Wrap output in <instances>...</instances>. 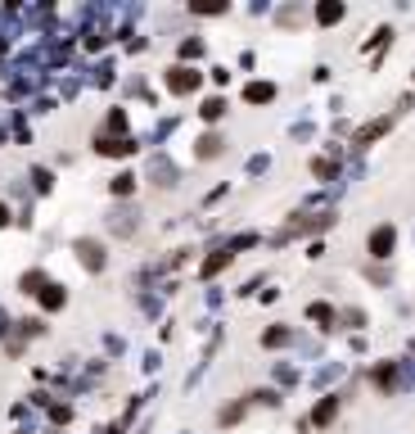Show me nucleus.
Masks as SVG:
<instances>
[{
    "instance_id": "obj_1",
    "label": "nucleus",
    "mask_w": 415,
    "mask_h": 434,
    "mask_svg": "<svg viewBox=\"0 0 415 434\" xmlns=\"http://www.w3.org/2000/svg\"><path fill=\"white\" fill-rule=\"evenodd\" d=\"M393 245H398V231L393 226H375L370 231V258H388Z\"/></svg>"
},
{
    "instance_id": "obj_2",
    "label": "nucleus",
    "mask_w": 415,
    "mask_h": 434,
    "mask_svg": "<svg viewBox=\"0 0 415 434\" xmlns=\"http://www.w3.org/2000/svg\"><path fill=\"white\" fill-rule=\"evenodd\" d=\"M167 86H172V91H195L199 73L195 68H176V73H167Z\"/></svg>"
},
{
    "instance_id": "obj_3",
    "label": "nucleus",
    "mask_w": 415,
    "mask_h": 434,
    "mask_svg": "<svg viewBox=\"0 0 415 434\" xmlns=\"http://www.w3.org/2000/svg\"><path fill=\"white\" fill-rule=\"evenodd\" d=\"M334 412H339V398H325L321 407L312 412V421H316V426H330V421H334Z\"/></svg>"
},
{
    "instance_id": "obj_4",
    "label": "nucleus",
    "mask_w": 415,
    "mask_h": 434,
    "mask_svg": "<svg viewBox=\"0 0 415 434\" xmlns=\"http://www.w3.org/2000/svg\"><path fill=\"white\" fill-rule=\"evenodd\" d=\"M384 131H388V118H379V122H370V127H361V131H356V145H365V140L384 136Z\"/></svg>"
},
{
    "instance_id": "obj_5",
    "label": "nucleus",
    "mask_w": 415,
    "mask_h": 434,
    "mask_svg": "<svg viewBox=\"0 0 415 434\" xmlns=\"http://www.w3.org/2000/svg\"><path fill=\"white\" fill-rule=\"evenodd\" d=\"M77 249H82L86 267H104V254H95V245H91V240H82V245H77Z\"/></svg>"
},
{
    "instance_id": "obj_6",
    "label": "nucleus",
    "mask_w": 415,
    "mask_h": 434,
    "mask_svg": "<svg viewBox=\"0 0 415 434\" xmlns=\"http://www.w3.org/2000/svg\"><path fill=\"white\" fill-rule=\"evenodd\" d=\"M316 18H321V23H339V18H343V5H321V9H316Z\"/></svg>"
},
{
    "instance_id": "obj_7",
    "label": "nucleus",
    "mask_w": 415,
    "mask_h": 434,
    "mask_svg": "<svg viewBox=\"0 0 415 434\" xmlns=\"http://www.w3.org/2000/svg\"><path fill=\"white\" fill-rule=\"evenodd\" d=\"M41 303H45V308H59V303H63V294H59V285H45V294H41Z\"/></svg>"
},
{
    "instance_id": "obj_8",
    "label": "nucleus",
    "mask_w": 415,
    "mask_h": 434,
    "mask_svg": "<svg viewBox=\"0 0 415 434\" xmlns=\"http://www.w3.org/2000/svg\"><path fill=\"white\" fill-rule=\"evenodd\" d=\"M248 100H271V86H266V82H257V86H248Z\"/></svg>"
},
{
    "instance_id": "obj_9",
    "label": "nucleus",
    "mask_w": 415,
    "mask_h": 434,
    "mask_svg": "<svg viewBox=\"0 0 415 434\" xmlns=\"http://www.w3.org/2000/svg\"><path fill=\"white\" fill-rule=\"evenodd\" d=\"M131 186H136V181H131V177H127V172H122V177H113V195H127V190H131Z\"/></svg>"
},
{
    "instance_id": "obj_10",
    "label": "nucleus",
    "mask_w": 415,
    "mask_h": 434,
    "mask_svg": "<svg viewBox=\"0 0 415 434\" xmlns=\"http://www.w3.org/2000/svg\"><path fill=\"white\" fill-rule=\"evenodd\" d=\"M217 150H221L217 136H204V140H199V154H204V159H208V154H217Z\"/></svg>"
},
{
    "instance_id": "obj_11",
    "label": "nucleus",
    "mask_w": 415,
    "mask_h": 434,
    "mask_svg": "<svg viewBox=\"0 0 415 434\" xmlns=\"http://www.w3.org/2000/svg\"><path fill=\"white\" fill-rule=\"evenodd\" d=\"M375 380H379L384 389H393V380H398V375H393V366H379V371H375Z\"/></svg>"
},
{
    "instance_id": "obj_12",
    "label": "nucleus",
    "mask_w": 415,
    "mask_h": 434,
    "mask_svg": "<svg viewBox=\"0 0 415 434\" xmlns=\"http://www.w3.org/2000/svg\"><path fill=\"white\" fill-rule=\"evenodd\" d=\"M221 109H226L221 100H208V104H204V118H221Z\"/></svg>"
},
{
    "instance_id": "obj_13",
    "label": "nucleus",
    "mask_w": 415,
    "mask_h": 434,
    "mask_svg": "<svg viewBox=\"0 0 415 434\" xmlns=\"http://www.w3.org/2000/svg\"><path fill=\"white\" fill-rule=\"evenodd\" d=\"M312 321H330V308H325V303H312Z\"/></svg>"
},
{
    "instance_id": "obj_14",
    "label": "nucleus",
    "mask_w": 415,
    "mask_h": 434,
    "mask_svg": "<svg viewBox=\"0 0 415 434\" xmlns=\"http://www.w3.org/2000/svg\"><path fill=\"white\" fill-rule=\"evenodd\" d=\"M0 222H5V208H0Z\"/></svg>"
}]
</instances>
